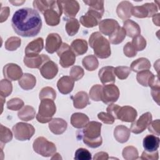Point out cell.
<instances>
[{"label":"cell","mask_w":160,"mask_h":160,"mask_svg":"<svg viewBox=\"0 0 160 160\" xmlns=\"http://www.w3.org/2000/svg\"><path fill=\"white\" fill-rule=\"evenodd\" d=\"M84 74L83 69L79 66H74L69 71L70 77L75 81L81 79Z\"/></svg>","instance_id":"cell-49"},{"label":"cell","mask_w":160,"mask_h":160,"mask_svg":"<svg viewBox=\"0 0 160 160\" xmlns=\"http://www.w3.org/2000/svg\"><path fill=\"white\" fill-rule=\"evenodd\" d=\"M123 52L125 56L128 58L134 57L137 54V51L133 48L131 42H128L124 45L123 48Z\"/></svg>","instance_id":"cell-52"},{"label":"cell","mask_w":160,"mask_h":160,"mask_svg":"<svg viewBox=\"0 0 160 160\" xmlns=\"http://www.w3.org/2000/svg\"><path fill=\"white\" fill-rule=\"evenodd\" d=\"M131 72V69L128 66H118L114 68V74L115 75L121 80L126 79L129 74Z\"/></svg>","instance_id":"cell-46"},{"label":"cell","mask_w":160,"mask_h":160,"mask_svg":"<svg viewBox=\"0 0 160 160\" xmlns=\"http://www.w3.org/2000/svg\"><path fill=\"white\" fill-rule=\"evenodd\" d=\"M126 32L123 27L119 26L112 34L109 36V40L113 44H118L121 43L125 39Z\"/></svg>","instance_id":"cell-34"},{"label":"cell","mask_w":160,"mask_h":160,"mask_svg":"<svg viewBox=\"0 0 160 160\" xmlns=\"http://www.w3.org/2000/svg\"><path fill=\"white\" fill-rule=\"evenodd\" d=\"M120 108H121V106H119L118 104H110L106 108V111H107L108 113L112 115L116 119H117V114H118Z\"/></svg>","instance_id":"cell-55"},{"label":"cell","mask_w":160,"mask_h":160,"mask_svg":"<svg viewBox=\"0 0 160 160\" xmlns=\"http://www.w3.org/2000/svg\"><path fill=\"white\" fill-rule=\"evenodd\" d=\"M10 13V10L9 7H3L1 9L0 13V22L2 23L4 21H6L8 18L9 17Z\"/></svg>","instance_id":"cell-56"},{"label":"cell","mask_w":160,"mask_h":160,"mask_svg":"<svg viewBox=\"0 0 160 160\" xmlns=\"http://www.w3.org/2000/svg\"><path fill=\"white\" fill-rule=\"evenodd\" d=\"M52 1H42V0H35L33 1L32 4L33 7L39 11L42 14L45 11H46L49 8L52 4Z\"/></svg>","instance_id":"cell-47"},{"label":"cell","mask_w":160,"mask_h":160,"mask_svg":"<svg viewBox=\"0 0 160 160\" xmlns=\"http://www.w3.org/2000/svg\"><path fill=\"white\" fill-rule=\"evenodd\" d=\"M159 138L155 135H147L143 139V147L147 152H154L158 150L159 146Z\"/></svg>","instance_id":"cell-27"},{"label":"cell","mask_w":160,"mask_h":160,"mask_svg":"<svg viewBox=\"0 0 160 160\" xmlns=\"http://www.w3.org/2000/svg\"><path fill=\"white\" fill-rule=\"evenodd\" d=\"M61 36L57 33H50L46 39L45 49L48 53L52 54L57 51L62 44Z\"/></svg>","instance_id":"cell-16"},{"label":"cell","mask_w":160,"mask_h":160,"mask_svg":"<svg viewBox=\"0 0 160 160\" xmlns=\"http://www.w3.org/2000/svg\"><path fill=\"white\" fill-rule=\"evenodd\" d=\"M102 86L100 84H95L91 87L89 90L90 98L94 101H101Z\"/></svg>","instance_id":"cell-45"},{"label":"cell","mask_w":160,"mask_h":160,"mask_svg":"<svg viewBox=\"0 0 160 160\" xmlns=\"http://www.w3.org/2000/svg\"><path fill=\"white\" fill-rule=\"evenodd\" d=\"M93 159L94 160H107L109 159V156L107 152H99L94 155Z\"/></svg>","instance_id":"cell-58"},{"label":"cell","mask_w":160,"mask_h":160,"mask_svg":"<svg viewBox=\"0 0 160 160\" xmlns=\"http://www.w3.org/2000/svg\"><path fill=\"white\" fill-rule=\"evenodd\" d=\"M102 15L98 12L88 9V12L80 18L81 24L86 28H93L99 24Z\"/></svg>","instance_id":"cell-13"},{"label":"cell","mask_w":160,"mask_h":160,"mask_svg":"<svg viewBox=\"0 0 160 160\" xmlns=\"http://www.w3.org/2000/svg\"><path fill=\"white\" fill-rule=\"evenodd\" d=\"M159 94L160 88H153L151 89V95L153 99L159 105Z\"/></svg>","instance_id":"cell-57"},{"label":"cell","mask_w":160,"mask_h":160,"mask_svg":"<svg viewBox=\"0 0 160 160\" xmlns=\"http://www.w3.org/2000/svg\"><path fill=\"white\" fill-rule=\"evenodd\" d=\"M62 13L61 6L59 1H52L49 9L43 13L46 24L51 26H55L59 24L60 18Z\"/></svg>","instance_id":"cell-6"},{"label":"cell","mask_w":160,"mask_h":160,"mask_svg":"<svg viewBox=\"0 0 160 160\" xmlns=\"http://www.w3.org/2000/svg\"><path fill=\"white\" fill-rule=\"evenodd\" d=\"M90 47L93 49L96 56L101 59L109 58L111 54L109 41L99 32L91 34L89 39Z\"/></svg>","instance_id":"cell-3"},{"label":"cell","mask_w":160,"mask_h":160,"mask_svg":"<svg viewBox=\"0 0 160 160\" xmlns=\"http://www.w3.org/2000/svg\"><path fill=\"white\" fill-rule=\"evenodd\" d=\"M159 13H158L157 14H155L152 16V21L153 22L158 26H159Z\"/></svg>","instance_id":"cell-59"},{"label":"cell","mask_w":160,"mask_h":160,"mask_svg":"<svg viewBox=\"0 0 160 160\" xmlns=\"http://www.w3.org/2000/svg\"><path fill=\"white\" fill-rule=\"evenodd\" d=\"M25 2V1H9V2L12 3L14 6H19L21 5L22 4H23Z\"/></svg>","instance_id":"cell-60"},{"label":"cell","mask_w":160,"mask_h":160,"mask_svg":"<svg viewBox=\"0 0 160 160\" xmlns=\"http://www.w3.org/2000/svg\"><path fill=\"white\" fill-rule=\"evenodd\" d=\"M101 126L102 124L99 122H89L81 131L77 132V139H82L83 142L89 148L99 147L102 143L101 136Z\"/></svg>","instance_id":"cell-2"},{"label":"cell","mask_w":160,"mask_h":160,"mask_svg":"<svg viewBox=\"0 0 160 160\" xmlns=\"http://www.w3.org/2000/svg\"><path fill=\"white\" fill-rule=\"evenodd\" d=\"M123 28L129 38H133L141 34V28L138 24L131 19H127L124 22Z\"/></svg>","instance_id":"cell-30"},{"label":"cell","mask_w":160,"mask_h":160,"mask_svg":"<svg viewBox=\"0 0 160 160\" xmlns=\"http://www.w3.org/2000/svg\"><path fill=\"white\" fill-rule=\"evenodd\" d=\"M62 159V158L61 157V156H60V154L59 153H54V156L51 158V159Z\"/></svg>","instance_id":"cell-61"},{"label":"cell","mask_w":160,"mask_h":160,"mask_svg":"<svg viewBox=\"0 0 160 160\" xmlns=\"http://www.w3.org/2000/svg\"><path fill=\"white\" fill-rule=\"evenodd\" d=\"M12 91V85L11 81L7 79L1 80L0 95L4 98L9 96Z\"/></svg>","instance_id":"cell-39"},{"label":"cell","mask_w":160,"mask_h":160,"mask_svg":"<svg viewBox=\"0 0 160 160\" xmlns=\"http://www.w3.org/2000/svg\"><path fill=\"white\" fill-rule=\"evenodd\" d=\"M132 4L128 1H121L116 8V13L119 18L122 20H127L131 16Z\"/></svg>","instance_id":"cell-22"},{"label":"cell","mask_w":160,"mask_h":160,"mask_svg":"<svg viewBox=\"0 0 160 160\" xmlns=\"http://www.w3.org/2000/svg\"><path fill=\"white\" fill-rule=\"evenodd\" d=\"M138 116L136 110L129 106H124L121 107L118 114L117 119L124 122H133L136 120Z\"/></svg>","instance_id":"cell-17"},{"label":"cell","mask_w":160,"mask_h":160,"mask_svg":"<svg viewBox=\"0 0 160 160\" xmlns=\"http://www.w3.org/2000/svg\"><path fill=\"white\" fill-rule=\"evenodd\" d=\"M80 24L78 20L76 18H68L66 20L65 26L66 31L68 34L70 36L75 35L79 29Z\"/></svg>","instance_id":"cell-36"},{"label":"cell","mask_w":160,"mask_h":160,"mask_svg":"<svg viewBox=\"0 0 160 160\" xmlns=\"http://www.w3.org/2000/svg\"><path fill=\"white\" fill-rule=\"evenodd\" d=\"M159 158V154L158 150L154 152H147L143 151L140 159H150V160H157Z\"/></svg>","instance_id":"cell-54"},{"label":"cell","mask_w":160,"mask_h":160,"mask_svg":"<svg viewBox=\"0 0 160 160\" xmlns=\"http://www.w3.org/2000/svg\"><path fill=\"white\" fill-rule=\"evenodd\" d=\"M56 112V107L54 100L43 99L41 100L36 119L40 123L49 122L52 120V118Z\"/></svg>","instance_id":"cell-4"},{"label":"cell","mask_w":160,"mask_h":160,"mask_svg":"<svg viewBox=\"0 0 160 160\" xmlns=\"http://www.w3.org/2000/svg\"><path fill=\"white\" fill-rule=\"evenodd\" d=\"M154 74L149 70H144L138 72L136 79L138 82L142 86L147 87L149 85L150 79Z\"/></svg>","instance_id":"cell-37"},{"label":"cell","mask_w":160,"mask_h":160,"mask_svg":"<svg viewBox=\"0 0 160 160\" xmlns=\"http://www.w3.org/2000/svg\"><path fill=\"white\" fill-rule=\"evenodd\" d=\"M159 119H156L151 121L148 126V131L155 135H159Z\"/></svg>","instance_id":"cell-53"},{"label":"cell","mask_w":160,"mask_h":160,"mask_svg":"<svg viewBox=\"0 0 160 160\" xmlns=\"http://www.w3.org/2000/svg\"><path fill=\"white\" fill-rule=\"evenodd\" d=\"M82 64L84 68L89 71H94L99 66V62L97 58L92 54L85 56L82 59Z\"/></svg>","instance_id":"cell-35"},{"label":"cell","mask_w":160,"mask_h":160,"mask_svg":"<svg viewBox=\"0 0 160 160\" xmlns=\"http://www.w3.org/2000/svg\"><path fill=\"white\" fill-rule=\"evenodd\" d=\"M119 95V90L114 84H105L102 86L101 101L104 103L111 104L117 101Z\"/></svg>","instance_id":"cell-10"},{"label":"cell","mask_w":160,"mask_h":160,"mask_svg":"<svg viewBox=\"0 0 160 160\" xmlns=\"http://www.w3.org/2000/svg\"><path fill=\"white\" fill-rule=\"evenodd\" d=\"M56 98V92L55 90L49 86L43 88L39 92V99L41 100L43 99H51L54 100Z\"/></svg>","instance_id":"cell-43"},{"label":"cell","mask_w":160,"mask_h":160,"mask_svg":"<svg viewBox=\"0 0 160 160\" xmlns=\"http://www.w3.org/2000/svg\"><path fill=\"white\" fill-rule=\"evenodd\" d=\"M101 82L104 84H113L116 81V75L114 74V68L113 66H104L100 69L98 72Z\"/></svg>","instance_id":"cell-18"},{"label":"cell","mask_w":160,"mask_h":160,"mask_svg":"<svg viewBox=\"0 0 160 160\" xmlns=\"http://www.w3.org/2000/svg\"><path fill=\"white\" fill-rule=\"evenodd\" d=\"M4 77L9 81L19 80L23 75L22 69L18 64L8 63L3 68Z\"/></svg>","instance_id":"cell-14"},{"label":"cell","mask_w":160,"mask_h":160,"mask_svg":"<svg viewBox=\"0 0 160 160\" xmlns=\"http://www.w3.org/2000/svg\"><path fill=\"white\" fill-rule=\"evenodd\" d=\"M74 159L76 160H91L92 159L91 152L85 148H79L74 154Z\"/></svg>","instance_id":"cell-50"},{"label":"cell","mask_w":160,"mask_h":160,"mask_svg":"<svg viewBox=\"0 0 160 160\" xmlns=\"http://www.w3.org/2000/svg\"><path fill=\"white\" fill-rule=\"evenodd\" d=\"M43 47V39L42 38H38L28 43L25 48V55L26 56L38 55L42 50Z\"/></svg>","instance_id":"cell-20"},{"label":"cell","mask_w":160,"mask_h":160,"mask_svg":"<svg viewBox=\"0 0 160 160\" xmlns=\"http://www.w3.org/2000/svg\"><path fill=\"white\" fill-rule=\"evenodd\" d=\"M122 157L126 160H135L139 158V154L137 148L132 146H129L124 148L122 152Z\"/></svg>","instance_id":"cell-38"},{"label":"cell","mask_w":160,"mask_h":160,"mask_svg":"<svg viewBox=\"0 0 160 160\" xmlns=\"http://www.w3.org/2000/svg\"><path fill=\"white\" fill-rule=\"evenodd\" d=\"M47 55L38 54L34 56H25L24 58V64L26 66L29 68H38L41 67Z\"/></svg>","instance_id":"cell-25"},{"label":"cell","mask_w":160,"mask_h":160,"mask_svg":"<svg viewBox=\"0 0 160 160\" xmlns=\"http://www.w3.org/2000/svg\"><path fill=\"white\" fill-rule=\"evenodd\" d=\"M130 129L124 125L117 126L114 130V137L120 143L127 142L130 137Z\"/></svg>","instance_id":"cell-26"},{"label":"cell","mask_w":160,"mask_h":160,"mask_svg":"<svg viewBox=\"0 0 160 160\" xmlns=\"http://www.w3.org/2000/svg\"><path fill=\"white\" fill-rule=\"evenodd\" d=\"M42 20L34 9L24 8L17 10L11 19L14 31L22 37H34L41 31Z\"/></svg>","instance_id":"cell-1"},{"label":"cell","mask_w":160,"mask_h":160,"mask_svg":"<svg viewBox=\"0 0 160 160\" xmlns=\"http://www.w3.org/2000/svg\"><path fill=\"white\" fill-rule=\"evenodd\" d=\"M21 44V39L16 36H12L9 38L5 42L4 47L6 50L13 51L16 50L20 47Z\"/></svg>","instance_id":"cell-40"},{"label":"cell","mask_w":160,"mask_h":160,"mask_svg":"<svg viewBox=\"0 0 160 160\" xmlns=\"http://www.w3.org/2000/svg\"><path fill=\"white\" fill-rule=\"evenodd\" d=\"M158 11L157 6L152 3H145L142 6H133L131 11V15L138 18H150L154 16Z\"/></svg>","instance_id":"cell-9"},{"label":"cell","mask_w":160,"mask_h":160,"mask_svg":"<svg viewBox=\"0 0 160 160\" xmlns=\"http://www.w3.org/2000/svg\"><path fill=\"white\" fill-rule=\"evenodd\" d=\"M23 106V101L18 98H12L7 102V108L12 111L20 110Z\"/></svg>","instance_id":"cell-48"},{"label":"cell","mask_w":160,"mask_h":160,"mask_svg":"<svg viewBox=\"0 0 160 160\" xmlns=\"http://www.w3.org/2000/svg\"><path fill=\"white\" fill-rule=\"evenodd\" d=\"M32 148L36 153L43 157H50L53 156L56 151V145L42 136L37 138L34 141Z\"/></svg>","instance_id":"cell-5"},{"label":"cell","mask_w":160,"mask_h":160,"mask_svg":"<svg viewBox=\"0 0 160 160\" xmlns=\"http://www.w3.org/2000/svg\"><path fill=\"white\" fill-rule=\"evenodd\" d=\"M74 81L69 76H64L61 77L57 82V87L59 91L62 94L70 93L74 88Z\"/></svg>","instance_id":"cell-21"},{"label":"cell","mask_w":160,"mask_h":160,"mask_svg":"<svg viewBox=\"0 0 160 160\" xmlns=\"http://www.w3.org/2000/svg\"><path fill=\"white\" fill-rule=\"evenodd\" d=\"M151 66V62L147 58H140L132 62L130 68L132 71L139 72L142 71L149 70Z\"/></svg>","instance_id":"cell-32"},{"label":"cell","mask_w":160,"mask_h":160,"mask_svg":"<svg viewBox=\"0 0 160 160\" xmlns=\"http://www.w3.org/2000/svg\"><path fill=\"white\" fill-rule=\"evenodd\" d=\"M131 44L136 51H142L146 46V40L141 35H138L133 38Z\"/></svg>","instance_id":"cell-44"},{"label":"cell","mask_w":160,"mask_h":160,"mask_svg":"<svg viewBox=\"0 0 160 160\" xmlns=\"http://www.w3.org/2000/svg\"><path fill=\"white\" fill-rule=\"evenodd\" d=\"M98 118L102 122L108 124H112L115 120V118L112 115H111L108 112H101L98 113Z\"/></svg>","instance_id":"cell-51"},{"label":"cell","mask_w":160,"mask_h":160,"mask_svg":"<svg viewBox=\"0 0 160 160\" xmlns=\"http://www.w3.org/2000/svg\"><path fill=\"white\" fill-rule=\"evenodd\" d=\"M89 122L88 116L82 112H75L71 115V125L78 129L84 128Z\"/></svg>","instance_id":"cell-28"},{"label":"cell","mask_w":160,"mask_h":160,"mask_svg":"<svg viewBox=\"0 0 160 160\" xmlns=\"http://www.w3.org/2000/svg\"><path fill=\"white\" fill-rule=\"evenodd\" d=\"M73 101V106L76 109H83L90 104L89 96L85 91H79L71 97Z\"/></svg>","instance_id":"cell-23"},{"label":"cell","mask_w":160,"mask_h":160,"mask_svg":"<svg viewBox=\"0 0 160 160\" xmlns=\"http://www.w3.org/2000/svg\"><path fill=\"white\" fill-rule=\"evenodd\" d=\"M12 139V134L9 128L4 126L2 124L0 126V140L1 145H3L11 141Z\"/></svg>","instance_id":"cell-42"},{"label":"cell","mask_w":160,"mask_h":160,"mask_svg":"<svg viewBox=\"0 0 160 160\" xmlns=\"http://www.w3.org/2000/svg\"><path fill=\"white\" fill-rule=\"evenodd\" d=\"M36 111L33 107L26 105L24 106L18 112V118L24 121H29L32 120L35 118Z\"/></svg>","instance_id":"cell-33"},{"label":"cell","mask_w":160,"mask_h":160,"mask_svg":"<svg viewBox=\"0 0 160 160\" xmlns=\"http://www.w3.org/2000/svg\"><path fill=\"white\" fill-rule=\"evenodd\" d=\"M152 121V114L149 112L142 114L138 120L132 122L130 131L134 134L142 132Z\"/></svg>","instance_id":"cell-12"},{"label":"cell","mask_w":160,"mask_h":160,"mask_svg":"<svg viewBox=\"0 0 160 160\" xmlns=\"http://www.w3.org/2000/svg\"><path fill=\"white\" fill-rule=\"evenodd\" d=\"M56 52L59 58V64L62 68H68L76 62V55L67 43L62 42Z\"/></svg>","instance_id":"cell-7"},{"label":"cell","mask_w":160,"mask_h":160,"mask_svg":"<svg viewBox=\"0 0 160 160\" xmlns=\"http://www.w3.org/2000/svg\"><path fill=\"white\" fill-rule=\"evenodd\" d=\"M64 15L69 18H74L79 10V4L77 1H59Z\"/></svg>","instance_id":"cell-15"},{"label":"cell","mask_w":160,"mask_h":160,"mask_svg":"<svg viewBox=\"0 0 160 160\" xmlns=\"http://www.w3.org/2000/svg\"><path fill=\"white\" fill-rule=\"evenodd\" d=\"M71 48L76 56L82 55L88 51V42L84 39H76L71 42Z\"/></svg>","instance_id":"cell-31"},{"label":"cell","mask_w":160,"mask_h":160,"mask_svg":"<svg viewBox=\"0 0 160 160\" xmlns=\"http://www.w3.org/2000/svg\"><path fill=\"white\" fill-rule=\"evenodd\" d=\"M68 124L65 120L62 118H54L49 123L50 131L56 135L62 134L67 129Z\"/></svg>","instance_id":"cell-24"},{"label":"cell","mask_w":160,"mask_h":160,"mask_svg":"<svg viewBox=\"0 0 160 160\" xmlns=\"http://www.w3.org/2000/svg\"><path fill=\"white\" fill-rule=\"evenodd\" d=\"M39 69L42 76L46 79H53L58 72V67L57 64L51 61L48 56H46Z\"/></svg>","instance_id":"cell-11"},{"label":"cell","mask_w":160,"mask_h":160,"mask_svg":"<svg viewBox=\"0 0 160 160\" xmlns=\"http://www.w3.org/2000/svg\"><path fill=\"white\" fill-rule=\"evenodd\" d=\"M14 137L19 141L29 140L35 132V129L30 124L19 122L13 126L12 128Z\"/></svg>","instance_id":"cell-8"},{"label":"cell","mask_w":160,"mask_h":160,"mask_svg":"<svg viewBox=\"0 0 160 160\" xmlns=\"http://www.w3.org/2000/svg\"><path fill=\"white\" fill-rule=\"evenodd\" d=\"M83 2L89 6V9L99 12L103 15L104 12V1H96V0H88L83 1Z\"/></svg>","instance_id":"cell-41"},{"label":"cell","mask_w":160,"mask_h":160,"mask_svg":"<svg viewBox=\"0 0 160 160\" xmlns=\"http://www.w3.org/2000/svg\"><path fill=\"white\" fill-rule=\"evenodd\" d=\"M119 26L118 21L113 19H105L99 23L100 32L106 36H110Z\"/></svg>","instance_id":"cell-19"},{"label":"cell","mask_w":160,"mask_h":160,"mask_svg":"<svg viewBox=\"0 0 160 160\" xmlns=\"http://www.w3.org/2000/svg\"><path fill=\"white\" fill-rule=\"evenodd\" d=\"M18 83L22 89L28 91L34 88L36 84V79L31 74L24 73L18 80Z\"/></svg>","instance_id":"cell-29"}]
</instances>
